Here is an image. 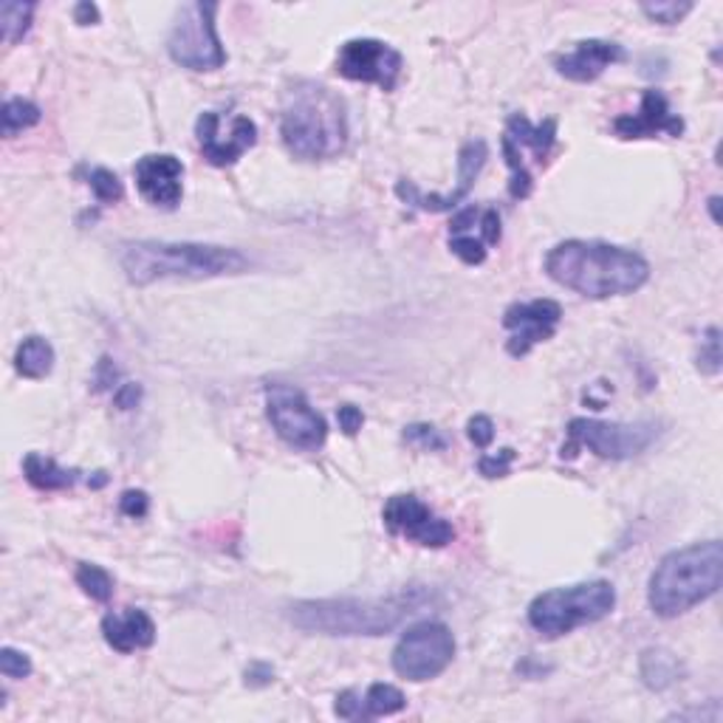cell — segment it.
Returning a JSON list of instances; mask_svg holds the SVG:
<instances>
[{
    "label": "cell",
    "mask_w": 723,
    "mask_h": 723,
    "mask_svg": "<svg viewBox=\"0 0 723 723\" xmlns=\"http://www.w3.org/2000/svg\"><path fill=\"white\" fill-rule=\"evenodd\" d=\"M546 272L554 283L591 300L633 294L650 281L642 254L602 240H562L546 254Z\"/></svg>",
    "instance_id": "1"
},
{
    "label": "cell",
    "mask_w": 723,
    "mask_h": 723,
    "mask_svg": "<svg viewBox=\"0 0 723 723\" xmlns=\"http://www.w3.org/2000/svg\"><path fill=\"white\" fill-rule=\"evenodd\" d=\"M281 137L288 153L306 162L340 156L348 144L345 99L317 82H294L283 94Z\"/></svg>",
    "instance_id": "2"
},
{
    "label": "cell",
    "mask_w": 723,
    "mask_h": 723,
    "mask_svg": "<svg viewBox=\"0 0 723 723\" xmlns=\"http://www.w3.org/2000/svg\"><path fill=\"white\" fill-rule=\"evenodd\" d=\"M119 266L133 286H151L158 281H210L240 274L249 266V258L229 246L137 240L119 249Z\"/></svg>",
    "instance_id": "3"
},
{
    "label": "cell",
    "mask_w": 723,
    "mask_h": 723,
    "mask_svg": "<svg viewBox=\"0 0 723 723\" xmlns=\"http://www.w3.org/2000/svg\"><path fill=\"white\" fill-rule=\"evenodd\" d=\"M427 594L410 588L388 600H311L292 607V621L308 633L384 636L416 616Z\"/></svg>",
    "instance_id": "4"
},
{
    "label": "cell",
    "mask_w": 723,
    "mask_h": 723,
    "mask_svg": "<svg viewBox=\"0 0 723 723\" xmlns=\"http://www.w3.org/2000/svg\"><path fill=\"white\" fill-rule=\"evenodd\" d=\"M723 580L721 540L692 543L669 552L650 577L648 602L655 616L676 619L718 594Z\"/></svg>",
    "instance_id": "5"
},
{
    "label": "cell",
    "mask_w": 723,
    "mask_h": 723,
    "mask_svg": "<svg viewBox=\"0 0 723 723\" xmlns=\"http://www.w3.org/2000/svg\"><path fill=\"white\" fill-rule=\"evenodd\" d=\"M614 607L616 591L611 582H577V585L554 588L540 594L529 605V625L546 639H557L582 625L605 619L607 614H614Z\"/></svg>",
    "instance_id": "6"
},
{
    "label": "cell",
    "mask_w": 723,
    "mask_h": 723,
    "mask_svg": "<svg viewBox=\"0 0 723 723\" xmlns=\"http://www.w3.org/2000/svg\"><path fill=\"white\" fill-rule=\"evenodd\" d=\"M215 14H218L215 3H190L178 9L176 23L167 37V51L181 69L218 71L226 66Z\"/></svg>",
    "instance_id": "7"
},
{
    "label": "cell",
    "mask_w": 723,
    "mask_h": 723,
    "mask_svg": "<svg viewBox=\"0 0 723 723\" xmlns=\"http://www.w3.org/2000/svg\"><path fill=\"white\" fill-rule=\"evenodd\" d=\"M455 659V636L441 621H418L393 650V669L407 681H430Z\"/></svg>",
    "instance_id": "8"
},
{
    "label": "cell",
    "mask_w": 723,
    "mask_h": 723,
    "mask_svg": "<svg viewBox=\"0 0 723 723\" xmlns=\"http://www.w3.org/2000/svg\"><path fill=\"white\" fill-rule=\"evenodd\" d=\"M659 436L655 422H636V424H619V422H596V418H571L568 424V438L571 443L562 447V455H573L577 447H588L600 458H611V461H628V458L642 455L650 443Z\"/></svg>",
    "instance_id": "9"
},
{
    "label": "cell",
    "mask_w": 723,
    "mask_h": 723,
    "mask_svg": "<svg viewBox=\"0 0 723 723\" xmlns=\"http://www.w3.org/2000/svg\"><path fill=\"white\" fill-rule=\"evenodd\" d=\"M266 416L274 432L294 447V450L315 452L328 438L325 418L311 407L306 393L292 384H269L266 388Z\"/></svg>",
    "instance_id": "10"
},
{
    "label": "cell",
    "mask_w": 723,
    "mask_h": 723,
    "mask_svg": "<svg viewBox=\"0 0 723 723\" xmlns=\"http://www.w3.org/2000/svg\"><path fill=\"white\" fill-rule=\"evenodd\" d=\"M554 142H557V119H546V122L532 125L523 114H512L506 122V133L500 139L506 164L512 170V181H509V192L512 199H529L532 195V173L525 167V153H532L534 162L546 164L548 153H552Z\"/></svg>",
    "instance_id": "11"
},
{
    "label": "cell",
    "mask_w": 723,
    "mask_h": 723,
    "mask_svg": "<svg viewBox=\"0 0 723 723\" xmlns=\"http://www.w3.org/2000/svg\"><path fill=\"white\" fill-rule=\"evenodd\" d=\"M404 57L402 51L384 40L374 37H356L340 48L336 55V74L354 82L379 85L382 91H393L402 80Z\"/></svg>",
    "instance_id": "12"
},
{
    "label": "cell",
    "mask_w": 723,
    "mask_h": 723,
    "mask_svg": "<svg viewBox=\"0 0 723 723\" xmlns=\"http://www.w3.org/2000/svg\"><path fill=\"white\" fill-rule=\"evenodd\" d=\"M195 137H199L201 153L212 167H229L246 151H252L258 142V125L240 114L224 119L215 110H206L195 122Z\"/></svg>",
    "instance_id": "13"
},
{
    "label": "cell",
    "mask_w": 723,
    "mask_h": 723,
    "mask_svg": "<svg viewBox=\"0 0 723 723\" xmlns=\"http://www.w3.org/2000/svg\"><path fill=\"white\" fill-rule=\"evenodd\" d=\"M384 525L393 534L413 540L418 546L443 548L455 540V529L443 518L430 512V506L422 503L416 495H393L384 503Z\"/></svg>",
    "instance_id": "14"
},
{
    "label": "cell",
    "mask_w": 723,
    "mask_h": 723,
    "mask_svg": "<svg viewBox=\"0 0 723 723\" xmlns=\"http://www.w3.org/2000/svg\"><path fill=\"white\" fill-rule=\"evenodd\" d=\"M562 320V306L557 300H529L506 308L503 328L509 331L506 351L512 356H525L534 345L552 340Z\"/></svg>",
    "instance_id": "15"
},
{
    "label": "cell",
    "mask_w": 723,
    "mask_h": 723,
    "mask_svg": "<svg viewBox=\"0 0 723 723\" xmlns=\"http://www.w3.org/2000/svg\"><path fill=\"white\" fill-rule=\"evenodd\" d=\"M500 244V212L470 204L450 221V249L466 266H481L491 246Z\"/></svg>",
    "instance_id": "16"
},
{
    "label": "cell",
    "mask_w": 723,
    "mask_h": 723,
    "mask_svg": "<svg viewBox=\"0 0 723 723\" xmlns=\"http://www.w3.org/2000/svg\"><path fill=\"white\" fill-rule=\"evenodd\" d=\"M486 158H489V147H486L484 139L466 142L464 147H461V153H458V187L450 192V195H424V192L418 190L413 181L402 178V181L396 185L399 199L407 201L410 206H416V210H424V212L452 210V201H455V206H458L461 201L466 199V195H470L472 185H475V178H478V173L484 170Z\"/></svg>",
    "instance_id": "17"
},
{
    "label": "cell",
    "mask_w": 723,
    "mask_h": 723,
    "mask_svg": "<svg viewBox=\"0 0 723 723\" xmlns=\"http://www.w3.org/2000/svg\"><path fill=\"white\" fill-rule=\"evenodd\" d=\"M137 176V187L142 192V199L162 210H176L181 201V178H185V164L178 162L170 153H151V156L139 158L133 167Z\"/></svg>",
    "instance_id": "18"
},
{
    "label": "cell",
    "mask_w": 723,
    "mask_h": 723,
    "mask_svg": "<svg viewBox=\"0 0 723 723\" xmlns=\"http://www.w3.org/2000/svg\"><path fill=\"white\" fill-rule=\"evenodd\" d=\"M614 133L621 139H650L655 133L667 137H681L684 119L673 114L667 96L659 88H648L642 94V108L639 114H621L614 119Z\"/></svg>",
    "instance_id": "19"
},
{
    "label": "cell",
    "mask_w": 723,
    "mask_h": 723,
    "mask_svg": "<svg viewBox=\"0 0 723 723\" xmlns=\"http://www.w3.org/2000/svg\"><path fill=\"white\" fill-rule=\"evenodd\" d=\"M625 48L611 40H582L554 60L557 74L571 82H594L596 76L605 74L614 62L625 60Z\"/></svg>",
    "instance_id": "20"
},
{
    "label": "cell",
    "mask_w": 723,
    "mask_h": 723,
    "mask_svg": "<svg viewBox=\"0 0 723 723\" xmlns=\"http://www.w3.org/2000/svg\"><path fill=\"white\" fill-rule=\"evenodd\" d=\"M105 642L117 653H133V650L151 648L156 642V625L144 611L128 607L122 614H108L103 619Z\"/></svg>",
    "instance_id": "21"
},
{
    "label": "cell",
    "mask_w": 723,
    "mask_h": 723,
    "mask_svg": "<svg viewBox=\"0 0 723 723\" xmlns=\"http://www.w3.org/2000/svg\"><path fill=\"white\" fill-rule=\"evenodd\" d=\"M23 475L35 489L43 491H57V489H69L80 481V472L76 470H62L55 458H46L40 452H28L23 458Z\"/></svg>",
    "instance_id": "22"
},
{
    "label": "cell",
    "mask_w": 723,
    "mask_h": 723,
    "mask_svg": "<svg viewBox=\"0 0 723 723\" xmlns=\"http://www.w3.org/2000/svg\"><path fill=\"white\" fill-rule=\"evenodd\" d=\"M639 673H642L644 687L667 689L681 681L684 664L678 662V655L669 653V650L648 648L642 653V659H639Z\"/></svg>",
    "instance_id": "23"
},
{
    "label": "cell",
    "mask_w": 723,
    "mask_h": 723,
    "mask_svg": "<svg viewBox=\"0 0 723 723\" xmlns=\"http://www.w3.org/2000/svg\"><path fill=\"white\" fill-rule=\"evenodd\" d=\"M55 368V348L43 336H26L14 354V370L26 379H46Z\"/></svg>",
    "instance_id": "24"
},
{
    "label": "cell",
    "mask_w": 723,
    "mask_h": 723,
    "mask_svg": "<svg viewBox=\"0 0 723 723\" xmlns=\"http://www.w3.org/2000/svg\"><path fill=\"white\" fill-rule=\"evenodd\" d=\"M404 707H407V698H404L402 689L393 687V684H370L368 692L362 696V721L396 715Z\"/></svg>",
    "instance_id": "25"
},
{
    "label": "cell",
    "mask_w": 723,
    "mask_h": 723,
    "mask_svg": "<svg viewBox=\"0 0 723 723\" xmlns=\"http://www.w3.org/2000/svg\"><path fill=\"white\" fill-rule=\"evenodd\" d=\"M40 108H37L32 99L12 96V99L3 103V114H0V119H3V137L12 139L14 133H21V130L35 128V125L40 122Z\"/></svg>",
    "instance_id": "26"
},
{
    "label": "cell",
    "mask_w": 723,
    "mask_h": 723,
    "mask_svg": "<svg viewBox=\"0 0 723 723\" xmlns=\"http://www.w3.org/2000/svg\"><path fill=\"white\" fill-rule=\"evenodd\" d=\"M76 585L96 602H110V596H114V577L103 566H94V562H82L76 568Z\"/></svg>",
    "instance_id": "27"
},
{
    "label": "cell",
    "mask_w": 723,
    "mask_h": 723,
    "mask_svg": "<svg viewBox=\"0 0 723 723\" xmlns=\"http://www.w3.org/2000/svg\"><path fill=\"white\" fill-rule=\"evenodd\" d=\"M32 14H35V3H3L0 7V23H3V40L14 46L23 40V35L32 26Z\"/></svg>",
    "instance_id": "28"
},
{
    "label": "cell",
    "mask_w": 723,
    "mask_h": 723,
    "mask_svg": "<svg viewBox=\"0 0 723 723\" xmlns=\"http://www.w3.org/2000/svg\"><path fill=\"white\" fill-rule=\"evenodd\" d=\"M88 185L99 204H117V201H122V195H125V187H122V181H119L117 173L105 170V167H96V170H91Z\"/></svg>",
    "instance_id": "29"
},
{
    "label": "cell",
    "mask_w": 723,
    "mask_h": 723,
    "mask_svg": "<svg viewBox=\"0 0 723 723\" xmlns=\"http://www.w3.org/2000/svg\"><path fill=\"white\" fill-rule=\"evenodd\" d=\"M404 441L424 452H441L450 447V438L443 436L441 430H436L432 424H410L407 430H404Z\"/></svg>",
    "instance_id": "30"
},
{
    "label": "cell",
    "mask_w": 723,
    "mask_h": 723,
    "mask_svg": "<svg viewBox=\"0 0 723 723\" xmlns=\"http://www.w3.org/2000/svg\"><path fill=\"white\" fill-rule=\"evenodd\" d=\"M721 331L718 328H710L701 340V351H698V370L701 374H721Z\"/></svg>",
    "instance_id": "31"
},
{
    "label": "cell",
    "mask_w": 723,
    "mask_h": 723,
    "mask_svg": "<svg viewBox=\"0 0 723 723\" xmlns=\"http://www.w3.org/2000/svg\"><path fill=\"white\" fill-rule=\"evenodd\" d=\"M642 12L650 21L662 23V26H676L692 12V3H676V0H662V3H644Z\"/></svg>",
    "instance_id": "32"
},
{
    "label": "cell",
    "mask_w": 723,
    "mask_h": 723,
    "mask_svg": "<svg viewBox=\"0 0 723 723\" xmlns=\"http://www.w3.org/2000/svg\"><path fill=\"white\" fill-rule=\"evenodd\" d=\"M0 673L7 678H26L32 676V662H28V655L21 653V650L3 648L0 650Z\"/></svg>",
    "instance_id": "33"
},
{
    "label": "cell",
    "mask_w": 723,
    "mask_h": 723,
    "mask_svg": "<svg viewBox=\"0 0 723 723\" xmlns=\"http://www.w3.org/2000/svg\"><path fill=\"white\" fill-rule=\"evenodd\" d=\"M514 464V450H500L495 452V455H484L478 461V470L484 478H506L509 475V470H512Z\"/></svg>",
    "instance_id": "34"
},
{
    "label": "cell",
    "mask_w": 723,
    "mask_h": 723,
    "mask_svg": "<svg viewBox=\"0 0 723 723\" xmlns=\"http://www.w3.org/2000/svg\"><path fill=\"white\" fill-rule=\"evenodd\" d=\"M466 436L478 450H486L495 441V424H491L489 416H472L470 424H466Z\"/></svg>",
    "instance_id": "35"
},
{
    "label": "cell",
    "mask_w": 723,
    "mask_h": 723,
    "mask_svg": "<svg viewBox=\"0 0 723 723\" xmlns=\"http://www.w3.org/2000/svg\"><path fill=\"white\" fill-rule=\"evenodd\" d=\"M119 509H122V514H128V518L139 520L151 509V498H147L142 489H128L122 495V500H119Z\"/></svg>",
    "instance_id": "36"
},
{
    "label": "cell",
    "mask_w": 723,
    "mask_h": 723,
    "mask_svg": "<svg viewBox=\"0 0 723 723\" xmlns=\"http://www.w3.org/2000/svg\"><path fill=\"white\" fill-rule=\"evenodd\" d=\"M336 422H340V430L345 432V436L354 438L356 432L362 430L365 416H362V410L354 407V404H342V407L336 410Z\"/></svg>",
    "instance_id": "37"
},
{
    "label": "cell",
    "mask_w": 723,
    "mask_h": 723,
    "mask_svg": "<svg viewBox=\"0 0 723 723\" xmlns=\"http://www.w3.org/2000/svg\"><path fill=\"white\" fill-rule=\"evenodd\" d=\"M334 712L340 718H345V721H362V696H356L354 689L342 692V696H336Z\"/></svg>",
    "instance_id": "38"
},
{
    "label": "cell",
    "mask_w": 723,
    "mask_h": 723,
    "mask_svg": "<svg viewBox=\"0 0 723 723\" xmlns=\"http://www.w3.org/2000/svg\"><path fill=\"white\" fill-rule=\"evenodd\" d=\"M119 379V370L117 365L108 359V356H103V359L96 362V374H94V390H108L114 388Z\"/></svg>",
    "instance_id": "39"
},
{
    "label": "cell",
    "mask_w": 723,
    "mask_h": 723,
    "mask_svg": "<svg viewBox=\"0 0 723 723\" xmlns=\"http://www.w3.org/2000/svg\"><path fill=\"white\" fill-rule=\"evenodd\" d=\"M139 402H142V388H139L137 382L119 384L117 393H114V404H117L119 410H133Z\"/></svg>",
    "instance_id": "40"
},
{
    "label": "cell",
    "mask_w": 723,
    "mask_h": 723,
    "mask_svg": "<svg viewBox=\"0 0 723 723\" xmlns=\"http://www.w3.org/2000/svg\"><path fill=\"white\" fill-rule=\"evenodd\" d=\"M274 681V669L269 664H252V667L246 669V684L249 687H266V684Z\"/></svg>",
    "instance_id": "41"
},
{
    "label": "cell",
    "mask_w": 723,
    "mask_h": 723,
    "mask_svg": "<svg viewBox=\"0 0 723 723\" xmlns=\"http://www.w3.org/2000/svg\"><path fill=\"white\" fill-rule=\"evenodd\" d=\"M74 21L80 23V26H91V23H99V9H96L94 3H76Z\"/></svg>",
    "instance_id": "42"
},
{
    "label": "cell",
    "mask_w": 723,
    "mask_h": 723,
    "mask_svg": "<svg viewBox=\"0 0 723 723\" xmlns=\"http://www.w3.org/2000/svg\"><path fill=\"white\" fill-rule=\"evenodd\" d=\"M718 204H721V199H718V195H712V199H710V210H712V218H715V224H718V221H721V218H718Z\"/></svg>",
    "instance_id": "43"
}]
</instances>
